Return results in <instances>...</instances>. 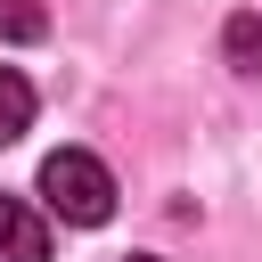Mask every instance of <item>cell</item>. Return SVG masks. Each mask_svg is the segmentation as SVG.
Wrapping results in <instances>:
<instances>
[{"mask_svg":"<svg viewBox=\"0 0 262 262\" xmlns=\"http://www.w3.org/2000/svg\"><path fill=\"white\" fill-rule=\"evenodd\" d=\"M221 49H229V66H237V74H262V16H254V8H237V16L221 25Z\"/></svg>","mask_w":262,"mask_h":262,"instance_id":"cell-4","label":"cell"},{"mask_svg":"<svg viewBox=\"0 0 262 262\" xmlns=\"http://www.w3.org/2000/svg\"><path fill=\"white\" fill-rule=\"evenodd\" d=\"M131 262H156V254H131Z\"/></svg>","mask_w":262,"mask_h":262,"instance_id":"cell-6","label":"cell"},{"mask_svg":"<svg viewBox=\"0 0 262 262\" xmlns=\"http://www.w3.org/2000/svg\"><path fill=\"white\" fill-rule=\"evenodd\" d=\"M41 33H49L41 0H0V41H41Z\"/></svg>","mask_w":262,"mask_h":262,"instance_id":"cell-5","label":"cell"},{"mask_svg":"<svg viewBox=\"0 0 262 262\" xmlns=\"http://www.w3.org/2000/svg\"><path fill=\"white\" fill-rule=\"evenodd\" d=\"M33 106H41V98H33V82H25L16 66H0V147L33 131Z\"/></svg>","mask_w":262,"mask_h":262,"instance_id":"cell-3","label":"cell"},{"mask_svg":"<svg viewBox=\"0 0 262 262\" xmlns=\"http://www.w3.org/2000/svg\"><path fill=\"white\" fill-rule=\"evenodd\" d=\"M41 196H49V213H57V221L98 229V221L115 213V172H106L90 147H57V156L41 164Z\"/></svg>","mask_w":262,"mask_h":262,"instance_id":"cell-1","label":"cell"},{"mask_svg":"<svg viewBox=\"0 0 262 262\" xmlns=\"http://www.w3.org/2000/svg\"><path fill=\"white\" fill-rule=\"evenodd\" d=\"M0 262H49V213L25 196H0Z\"/></svg>","mask_w":262,"mask_h":262,"instance_id":"cell-2","label":"cell"}]
</instances>
